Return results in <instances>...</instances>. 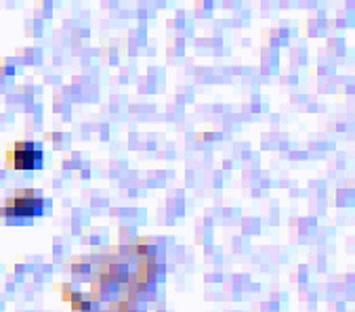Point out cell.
I'll list each match as a JSON object with an SVG mask.
<instances>
[{
	"instance_id": "obj_1",
	"label": "cell",
	"mask_w": 355,
	"mask_h": 312,
	"mask_svg": "<svg viewBox=\"0 0 355 312\" xmlns=\"http://www.w3.org/2000/svg\"><path fill=\"white\" fill-rule=\"evenodd\" d=\"M46 212V199L34 189H17L0 205V218H38Z\"/></svg>"
},
{
	"instance_id": "obj_2",
	"label": "cell",
	"mask_w": 355,
	"mask_h": 312,
	"mask_svg": "<svg viewBox=\"0 0 355 312\" xmlns=\"http://www.w3.org/2000/svg\"><path fill=\"white\" fill-rule=\"evenodd\" d=\"M5 162H7V168L19 170V172L40 170L44 164L42 145L34 140H15L7 147Z\"/></svg>"
}]
</instances>
